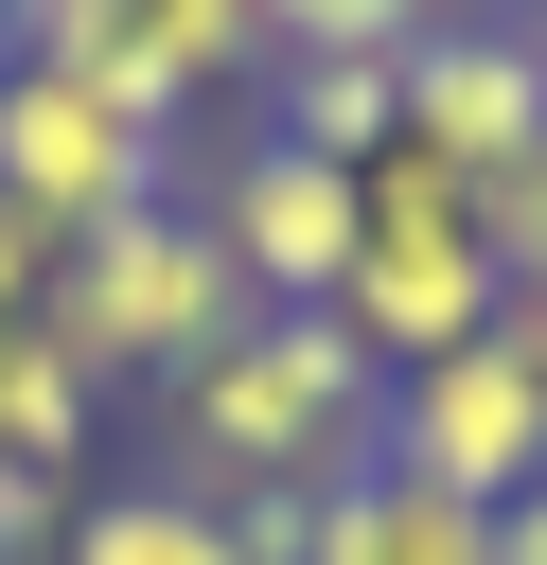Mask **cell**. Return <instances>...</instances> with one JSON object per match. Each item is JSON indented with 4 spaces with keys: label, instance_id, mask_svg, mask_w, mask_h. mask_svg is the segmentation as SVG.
Instances as JSON below:
<instances>
[{
    "label": "cell",
    "instance_id": "obj_1",
    "mask_svg": "<svg viewBox=\"0 0 547 565\" xmlns=\"http://www.w3.org/2000/svg\"><path fill=\"white\" fill-rule=\"evenodd\" d=\"M388 424V371L335 318H229L176 388H159V477L176 494H335Z\"/></svg>",
    "mask_w": 547,
    "mask_h": 565
},
{
    "label": "cell",
    "instance_id": "obj_2",
    "mask_svg": "<svg viewBox=\"0 0 547 565\" xmlns=\"http://www.w3.org/2000/svg\"><path fill=\"white\" fill-rule=\"evenodd\" d=\"M318 318H335L371 371H423V353L494 335V318H512V282H494V194L441 177L423 141L353 159V282H335Z\"/></svg>",
    "mask_w": 547,
    "mask_h": 565
},
{
    "label": "cell",
    "instance_id": "obj_3",
    "mask_svg": "<svg viewBox=\"0 0 547 565\" xmlns=\"http://www.w3.org/2000/svg\"><path fill=\"white\" fill-rule=\"evenodd\" d=\"M229 318H265V300L229 282V247H212L194 194H141V212H106L88 247H53V300H35V335H53L88 388H176Z\"/></svg>",
    "mask_w": 547,
    "mask_h": 565
},
{
    "label": "cell",
    "instance_id": "obj_4",
    "mask_svg": "<svg viewBox=\"0 0 547 565\" xmlns=\"http://www.w3.org/2000/svg\"><path fill=\"white\" fill-rule=\"evenodd\" d=\"M141 194H176V124L124 106V88H88V71H53V53H0V212L53 230V247H88Z\"/></svg>",
    "mask_w": 547,
    "mask_h": 565
},
{
    "label": "cell",
    "instance_id": "obj_5",
    "mask_svg": "<svg viewBox=\"0 0 547 565\" xmlns=\"http://www.w3.org/2000/svg\"><path fill=\"white\" fill-rule=\"evenodd\" d=\"M371 459H388V477H423V494H459V512H512V494L547 477V388H529L512 318H494V335H459V353H423V371H388Z\"/></svg>",
    "mask_w": 547,
    "mask_h": 565
},
{
    "label": "cell",
    "instance_id": "obj_6",
    "mask_svg": "<svg viewBox=\"0 0 547 565\" xmlns=\"http://www.w3.org/2000/svg\"><path fill=\"white\" fill-rule=\"evenodd\" d=\"M406 141L476 194H512L547 159V18L529 0H459L441 35H406Z\"/></svg>",
    "mask_w": 547,
    "mask_h": 565
},
{
    "label": "cell",
    "instance_id": "obj_7",
    "mask_svg": "<svg viewBox=\"0 0 547 565\" xmlns=\"http://www.w3.org/2000/svg\"><path fill=\"white\" fill-rule=\"evenodd\" d=\"M194 212H212V247H229V282H247L265 318H318V300L353 282V177H335V159H300V141H265V124L212 159V194H194Z\"/></svg>",
    "mask_w": 547,
    "mask_h": 565
},
{
    "label": "cell",
    "instance_id": "obj_8",
    "mask_svg": "<svg viewBox=\"0 0 547 565\" xmlns=\"http://www.w3.org/2000/svg\"><path fill=\"white\" fill-rule=\"evenodd\" d=\"M265 141H300V159H388L406 141V53H282L265 71Z\"/></svg>",
    "mask_w": 547,
    "mask_h": 565
},
{
    "label": "cell",
    "instance_id": "obj_9",
    "mask_svg": "<svg viewBox=\"0 0 547 565\" xmlns=\"http://www.w3.org/2000/svg\"><path fill=\"white\" fill-rule=\"evenodd\" d=\"M318 565H494V512H459V494L353 459V477L318 494Z\"/></svg>",
    "mask_w": 547,
    "mask_h": 565
},
{
    "label": "cell",
    "instance_id": "obj_10",
    "mask_svg": "<svg viewBox=\"0 0 547 565\" xmlns=\"http://www.w3.org/2000/svg\"><path fill=\"white\" fill-rule=\"evenodd\" d=\"M88 441H106V388L18 318V335H0V477H53V494H71V477H88Z\"/></svg>",
    "mask_w": 547,
    "mask_h": 565
},
{
    "label": "cell",
    "instance_id": "obj_11",
    "mask_svg": "<svg viewBox=\"0 0 547 565\" xmlns=\"http://www.w3.org/2000/svg\"><path fill=\"white\" fill-rule=\"evenodd\" d=\"M53 565H247V547H229V512H212V494H176V477H124V494H71Z\"/></svg>",
    "mask_w": 547,
    "mask_h": 565
},
{
    "label": "cell",
    "instance_id": "obj_12",
    "mask_svg": "<svg viewBox=\"0 0 547 565\" xmlns=\"http://www.w3.org/2000/svg\"><path fill=\"white\" fill-rule=\"evenodd\" d=\"M459 0H265V71L282 53H406V35H441Z\"/></svg>",
    "mask_w": 547,
    "mask_h": 565
},
{
    "label": "cell",
    "instance_id": "obj_13",
    "mask_svg": "<svg viewBox=\"0 0 547 565\" xmlns=\"http://www.w3.org/2000/svg\"><path fill=\"white\" fill-rule=\"evenodd\" d=\"M494 282H512V300H547V159L494 194Z\"/></svg>",
    "mask_w": 547,
    "mask_h": 565
},
{
    "label": "cell",
    "instance_id": "obj_14",
    "mask_svg": "<svg viewBox=\"0 0 547 565\" xmlns=\"http://www.w3.org/2000/svg\"><path fill=\"white\" fill-rule=\"evenodd\" d=\"M53 530H71V494L53 477H0V565H53Z\"/></svg>",
    "mask_w": 547,
    "mask_h": 565
},
{
    "label": "cell",
    "instance_id": "obj_15",
    "mask_svg": "<svg viewBox=\"0 0 547 565\" xmlns=\"http://www.w3.org/2000/svg\"><path fill=\"white\" fill-rule=\"evenodd\" d=\"M35 300H53V230H18V212H0V335H18Z\"/></svg>",
    "mask_w": 547,
    "mask_h": 565
},
{
    "label": "cell",
    "instance_id": "obj_16",
    "mask_svg": "<svg viewBox=\"0 0 547 565\" xmlns=\"http://www.w3.org/2000/svg\"><path fill=\"white\" fill-rule=\"evenodd\" d=\"M494 565H547V477H529V494L494 512Z\"/></svg>",
    "mask_w": 547,
    "mask_h": 565
},
{
    "label": "cell",
    "instance_id": "obj_17",
    "mask_svg": "<svg viewBox=\"0 0 547 565\" xmlns=\"http://www.w3.org/2000/svg\"><path fill=\"white\" fill-rule=\"evenodd\" d=\"M512 353H529V388H547V300H512Z\"/></svg>",
    "mask_w": 547,
    "mask_h": 565
}]
</instances>
